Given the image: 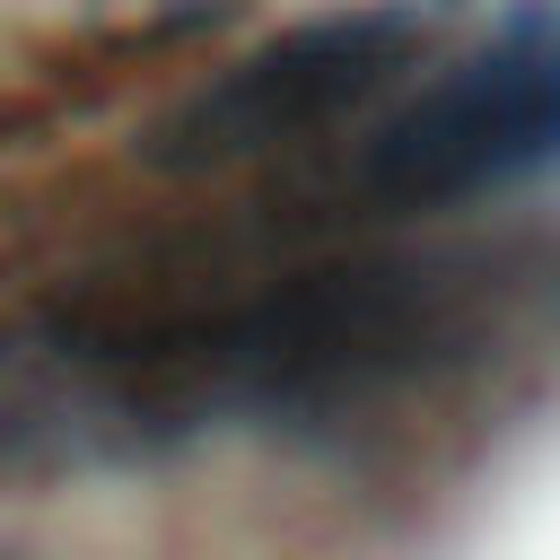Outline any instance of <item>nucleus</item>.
Here are the masks:
<instances>
[{"mask_svg":"<svg viewBox=\"0 0 560 560\" xmlns=\"http://www.w3.org/2000/svg\"><path fill=\"white\" fill-rule=\"evenodd\" d=\"M542 166H560V0L499 18L359 140V192L376 210H446Z\"/></svg>","mask_w":560,"mask_h":560,"instance_id":"f257e3e1","label":"nucleus"},{"mask_svg":"<svg viewBox=\"0 0 560 560\" xmlns=\"http://www.w3.org/2000/svg\"><path fill=\"white\" fill-rule=\"evenodd\" d=\"M429 35L438 26L411 0L306 18L271 44H254L245 61H228L210 88H192L149 131V158L175 166V175H219V166H245V158L306 149V140L359 122L368 105H385L411 79V61L429 52Z\"/></svg>","mask_w":560,"mask_h":560,"instance_id":"f03ea898","label":"nucleus"}]
</instances>
